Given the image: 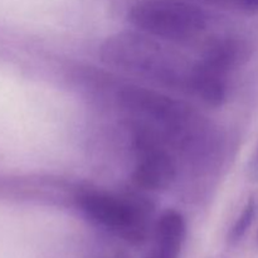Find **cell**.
<instances>
[{
    "instance_id": "7",
    "label": "cell",
    "mask_w": 258,
    "mask_h": 258,
    "mask_svg": "<svg viewBox=\"0 0 258 258\" xmlns=\"http://www.w3.org/2000/svg\"><path fill=\"white\" fill-rule=\"evenodd\" d=\"M257 203L254 198H249L246 203L244 208L242 209L241 214L238 216L237 221L234 222L233 227L231 228L228 234V242L231 244H236L246 236L249 227L253 223V219L256 217Z\"/></svg>"
},
{
    "instance_id": "2",
    "label": "cell",
    "mask_w": 258,
    "mask_h": 258,
    "mask_svg": "<svg viewBox=\"0 0 258 258\" xmlns=\"http://www.w3.org/2000/svg\"><path fill=\"white\" fill-rule=\"evenodd\" d=\"M76 201L86 218L130 243L145 241L154 226L155 206L141 193L83 189Z\"/></svg>"
},
{
    "instance_id": "4",
    "label": "cell",
    "mask_w": 258,
    "mask_h": 258,
    "mask_svg": "<svg viewBox=\"0 0 258 258\" xmlns=\"http://www.w3.org/2000/svg\"><path fill=\"white\" fill-rule=\"evenodd\" d=\"M135 165L131 176L139 189L159 193L170 188L178 178V160L171 146L151 128L134 122Z\"/></svg>"
},
{
    "instance_id": "6",
    "label": "cell",
    "mask_w": 258,
    "mask_h": 258,
    "mask_svg": "<svg viewBox=\"0 0 258 258\" xmlns=\"http://www.w3.org/2000/svg\"><path fill=\"white\" fill-rule=\"evenodd\" d=\"M249 48L244 40L236 37H221L212 40L197 62L212 75L227 76L248 58Z\"/></svg>"
},
{
    "instance_id": "5",
    "label": "cell",
    "mask_w": 258,
    "mask_h": 258,
    "mask_svg": "<svg viewBox=\"0 0 258 258\" xmlns=\"http://www.w3.org/2000/svg\"><path fill=\"white\" fill-rule=\"evenodd\" d=\"M186 236V222L176 209H166L153 226V242L146 258H179Z\"/></svg>"
},
{
    "instance_id": "8",
    "label": "cell",
    "mask_w": 258,
    "mask_h": 258,
    "mask_svg": "<svg viewBox=\"0 0 258 258\" xmlns=\"http://www.w3.org/2000/svg\"><path fill=\"white\" fill-rule=\"evenodd\" d=\"M190 2H204L209 3V4L234 7L248 13L258 12V0H190Z\"/></svg>"
},
{
    "instance_id": "1",
    "label": "cell",
    "mask_w": 258,
    "mask_h": 258,
    "mask_svg": "<svg viewBox=\"0 0 258 258\" xmlns=\"http://www.w3.org/2000/svg\"><path fill=\"white\" fill-rule=\"evenodd\" d=\"M169 44L138 30L120 32L106 38L100 55L107 66L188 93L194 62Z\"/></svg>"
},
{
    "instance_id": "3",
    "label": "cell",
    "mask_w": 258,
    "mask_h": 258,
    "mask_svg": "<svg viewBox=\"0 0 258 258\" xmlns=\"http://www.w3.org/2000/svg\"><path fill=\"white\" fill-rule=\"evenodd\" d=\"M134 29L168 43L197 39L209 27V14L190 0H139L127 12Z\"/></svg>"
}]
</instances>
